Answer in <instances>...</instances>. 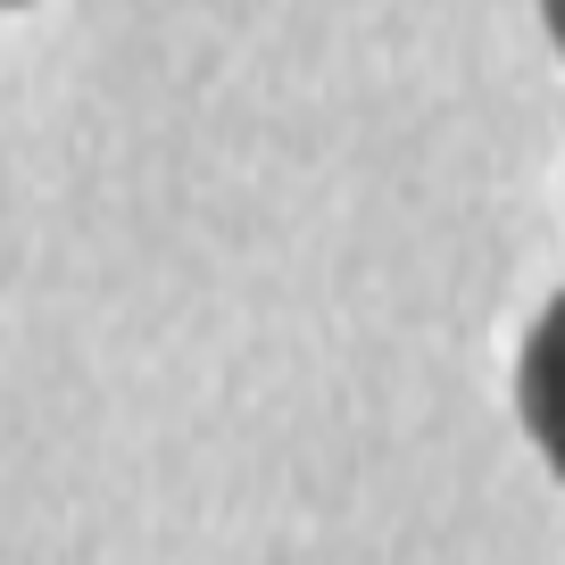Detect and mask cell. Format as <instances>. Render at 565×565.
<instances>
[{
  "label": "cell",
  "instance_id": "cell-2",
  "mask_svg": "<svg viewBox=\"0 0 565 565\" xmlns=\"http://www.w3.org/2000/svg\"><path fill=\"white\" fill-rule=\"evenodd\" d=\"M541 18H548V34H557V51H565V0H541Z\"/></svg>",
  "mask_w": 565,
  "mask_h": 565
},
{
  "label": "cell",
  "instance_id": "cell-1",
  "mask_svg": "<svg viewBox=\"0 0 565 565\" xmlns=\"http://www.w3.org/2000/svg\"><path fill=\"white\" fill-rule=\"evenodd\" d=\"M515 407H524V433L541 441V458L565 482V291L548 300V317L532 324L524 366H515Z\"/></svg>",
  "mask_w": 565,
  "mask_h": 565
}]
</instances>
